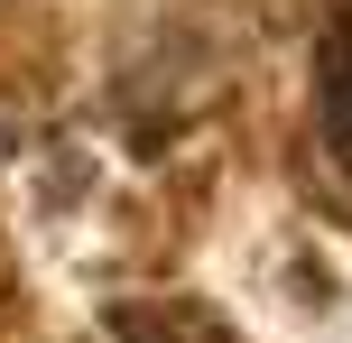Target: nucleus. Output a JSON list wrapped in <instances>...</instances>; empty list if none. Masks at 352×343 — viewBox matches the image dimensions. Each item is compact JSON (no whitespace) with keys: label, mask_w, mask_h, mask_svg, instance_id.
I'll return each mask as SVG.
<instances>
[{"label":"nucleus","mask_w":352,"mask_h":343,"mask_svg":"<svg viewBox=\"0 0 352 343\" xmlns=\"http://www.w3.org/2000/svg\"><path fill=\"white\" fill-rule=\"evenodd\" d=\"M111 343H232V325L213 297H121Z\"/></svg>","instance_id":"f257e3e1"},{"label":"nucleus","mask_w":352,"mask_h":343,"mask_svg":"<svg viewBox=\"0 0 352 343\" xmlns=\"http://www.w3.org/2000/svg\"><path fill=\"white\" fill-rule=\"evenodd\" d=\"M316 121L334 140V158L352 167V10L324 28V56H316Z\"/></svg>","instance_id":"f03ea898"}]
</instances>
